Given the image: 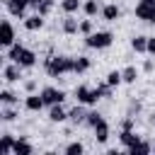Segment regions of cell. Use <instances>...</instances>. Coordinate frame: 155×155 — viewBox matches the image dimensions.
<instances>
[{"label": "cell", "mask_w": 155, "mask_h": 155, "mask_svg": "<svg viewBox=\"0 0 155 155\" xmlns=\"http://www.w3.org/2000/svg\"><path fill=\"white\" fill-rule=\"evenodd\" d=\"M73 65H75V58H70V56H48L44 61V70L51 78H61L65 73H73Z\"/></svg>", "instance_id": "obj_1"}, {"label": "cell", "mask_w": 155, "mask_h": 155, "mask_svg": "<svg viewBox=\"0 0 155 155\" xmlns=\"http://www.w3.org/2000/svg\"><path fill=\"white\" fill-rule=\"evenodd\" d=\"M7 58L15 61V63H19L22 68H34V65H36V53H34L31 48L22 46L19 41H15V44L7 48Z\"/></svg>", "instance_id": "obj_2"}, {"label": "cell", "mask_w": 155, "mask_h": 155, "mask_svg": "<svg viewBox=\"0 0 155 155\" xmlns=\"http://www.w3.org/2000/svg\"><path fill=\"white\" fill-rule=\"evenodd\" d=\"M111 41H114V34L111 31H92V34L85 36V44L90 48H109Z\"/></svg>", "instance_id": "obj_3"}, {"label": "cell", "mask_w": 155, "mask_h": 155, "mask_svg": "<svg viewBox=\"0 0 155 155\" xmlns=\"http://www.w3.org/2000/svg\"><path fill=\"white\" fill-rule=\"evenodd\" d=\"M75 99L80 104H97V99H102V92H99V87L80 85V87H75Z\"/></svg>", "instance_id": "obj_4"}, {"label": "cell", "mask_w": 155, "mask_h": 155, "mask_svg": "<svg viewBox=\"0 0 155 155\" xmlns=\"http://www.w3.org/2000/svg\"><path fill=\"white\" fill-rule=\"evenodd\" d=\"M136 17L148 24H155V0H140L136 5Z\"/></svg>", "instance_id": "obj_5"}, {"label": "cell", "mask_w": 155, "mask_h": 155, "mask_svg": "<svg viewBox=\"0 0 155 155\" xmlns=\"http://www.w3.org/2000/svg\"><path fill=\"white\" fill-rule=\"evenodd\" d=\"M41 97H44V104H48V107L65 102V92L63 90H56V87H44L41 90Z\"/></svg>", "instance_id": "obj_6"}, {"label": "cell", "mask_w": 155, "mask_h": 155, "mask_svg": "<svg viewBox=\"0 0 155 155\" xmlns=\"http://www.w3.org/2000/svg\"><path fill=\"white\" fill-rule=\"evenodd\" d=\"M12 44H15V29L7 19H2V24H0V46L10 48Z\"/></svg>", "instance_id": "obj_7"}, {"label": "cell", "mask_w": 155, "mask_h": 155, "mask_svg": "<svg viewBox=\"0 0 155 155\" xmlns=\"http://www.w3.org/2000/svg\"><path fill=\"white\" fill-rule=\"evenodd\" d=\"M2 78H5L7 82H17V80L22 78V65L15 63V61H10V63L2 68Z\"/></svg>", "instance_id": "obj_8"}, {"label": "cell", "mask_w": 155, "mask_h": 155, "mask_svg": "<svg viewBox=\"0 0 155 155\" xmlns=\"http://www.w3.org/2000/svg\"><path fill=\"white\" fill-rule=\"evenodd\" d=\"M24 107H27L29 111H41V107H46V104H44V97H41V94L29 92L27 99H24Z\"/></svg>", "instance_id": "obj_9"}, {"label": "cell", "mask_w": 155, "mask_h": 155, "mask_svg": "<svg viewBox=\"0 0 155 155\" xmlns=\"http://www.w3.org/2000/svg\"><path fill=\"white\" fill-rule=\"evenodd\" d=\"M119 140H121V145L128 150L133 143H138V140H140V136H136V133H133V128H121V133H119Z\"/></svg>", "instance_id": "obj_10"}, {"label": "cell", "mask_w": 155, "mask_h": 155, "mask_svg": "<svg viewBox=\"0 0 155 155\" xmlns=\"http://www.w3.org/2000/svg\"><path fill=\"white\" fill-rule=\"evenodd\" d=\"M44 27V15H31V17H24V29L27 31H39Z\"/></svg>", "instance_id": "obj_11"}, {"label": "cell", "mask_w": 155, "mask_h": 155, "mask_svg": "<svg viewBox=\"0 0 155 155\" xmlns=\"http://www.w3.org/2000/svg\"><path fill=\"white\" fill-rule=\"evenodd\" d=\"M92 131H94L97 143H107V140H109V124H107V119H102V121H99Z\"/></svg>", "instance_id": "obj_12"}, {"label": "cell", "mask_w": 155, "mask_h": 155, "mask_svg": "<svg viewBox=\"0 0 155 155\" xmlns=\"http://www.w3.org/2000/svg\"><path fill=\"white\" fill-rule=\"evenodd\" d=\"M12 153H15V155H31V153H34V148H31V143H29L27 138H22V136H19V138L15 140Z\"/></svg>", "instance_id": "obj_13"}, {"label": "cell", "mask_w": 155, "mask_h": 155, "mask_svg": "<svg viewBox=\"0 0 155 155\" xmlns=\"http://www.w3.org/2000/svg\"><path fill=\"white\" fill-rule=\"evenodd\" d=\"M68 119H70L73 124H85V119H87V111L82 109V104H80V102H78V104H75V107L68 111Z\"/></svg>", "instance_id": "obj_14"}, {"label": "cell", "mask_w": 155, "mask_h": 155, "mask_svg": "<svg viewBox=\"0 0 155 155\" xmlns=\"http://www.w3.org/2000/svg\"><path fill=\"white\" fill-rule=\"evenodd\" d=\"M102 17H104L107 22H116V19L121 17V10H119L114 2H109V5H104V7H102Z\"/></svg>", "instance_id": "obj_15"}, {"label": "cell", "mask_w": 155, "mask_h": 155, "mask_svg": "<svg viewBox=\"0 0 155 155\" xmlns=\"http://www.w3.org/2000/svg\"><path fill=\"white\" fill-rule=\"evenodd\" d=\"M15 136L12 133H2V138H0V155H10L12 153V148H15Z\"/></svg>", "instance_id": "obj_16"}, {"label": "cell", "mask_w": 155, "mask_h": 155, "mask_svg": "<svg viewBox=\"0 0 155 155\" xmlns=\"http://www.w3.org/2000/svg\"><path fill=\"white\" fill-rule=\"evenodd\" d=\"M148 153H153V145L148 140H138L128 148V155H148Z\"/></svg>", "instance_id": "obj_17"}, {"label": "cell", "mask_w": 155, "mask_h": 155, "mask_svg": "<svg viewBox=\"0 0 155 155\" xmlns=\"http://www.w3.org/2000/svg\"><path fill=\"white\" fill-rule=\"evenodd\" d=\"M61 29L65 31V34H78L80 31V22L73 17V15H68L65 19H63V24H61Z\"/></svg>", "instance_id": "obj_18"}, {"label": "cell", "mask_w": 155, "mask_h": 155, "mask_svg": "<svg viewBox=\"0 0 155 155\" xmlns=\"http://www.w3.org/2000/svg\"><path fill=\"white\" fill-rule=\"evenodd\" d=\"M48 119H51L53 124H61V121H65V119H68V111H65L61 104H53V107H51V111H48Z\"/></svg>", "instance_id": "obj_19"}, {"label": "cell", "mask_w": 155, "mask_h": 155, "mask_svg": "<svg viewBox=\"0 0 155 155\" xmlns=\"http://www.w3.org/2000/svg\"><path fill=\"white\" fill-rule=\"evenodd\" d=\"M131 48L136 53H148V36H133L131 39Z\"/></svg>", "instance_id": "obj_20"}, {"label": "cell", "mask_w": 155, "mask_h": 155, "mask_svg": "<svg viewBox=\"0 0 155 155\" xmlns=\"http://www.w3.org/2000/svg\"><path fill=\"white\" fill-rule=\"evenodd\" d=\"M90 65H92V61H90L87 56H78V58H75V65H73V73H78V75H80V73H87Z\"/></svg>", "instance_id": "obj_21"}, {"label": "cell", "mask_w": 155, "mask_h": 155, "mask_svg": "<svg viewBox=\"0 0 155 155\" xmlns=\"http://www.w3.org/2000/svg\"><path fill=\"white\" fill-rule=\"evenodd\" d=\"M0 102H2L5 107H15V104H17V94H15L12 90H0Z\"/></svg>", "instance_id": "obj_22"}, {"label": "cell", "mask_w": 155, "mask_h": 155, "mask_svg": "<svg viewBox=\"0 0 155 155\" xmlns=\"http://www.w3.org/2000/svg\"><path fill=\"white\" fill-rule=\"evenodd\" d=\"M80 7H82L80 0H63V2H61V10H63L65 15H73V12H78Z\"/></svg>", "instance_id": "obj_23"}, {"label": "cell", "mask_w": 155, "mask_h": 155, "mask_svg": "<svg viewBox=\"0 0 155 155\" xmlns=\"http://www.w3.org/2000/svg\"><path fill=\"white\" fill-rule=\"evenodd\" d=\"M82 10H85L87 17H94L97 12H102V7L97 5V0H85V2H82Z\"/></svg>", "instance_id": "obj_24"}, {"label": "cell", "mask_w": 155, "mask_h": 155, "mask_svg": "<svg viewBox=\"0 0 155 155\" xmlns=\"http://www.w3.org/2000/svg\"><path fill=\"white\" fill-rule=\"evenodd\" d=\"M121 78H124V82L133 85V82H136V78H138V70H136L133 65H128V68H124V70H121Z\"/></svg>", "instance_id": "obj_25"}, {"label": "cell", "mask_w": 155, "mask_h": 155, "mask_svg": "<svg viewBox=\"0 0 155 155\" xmlns=\"http://www.w3.org/2000/svg\"><path fill=\"white\" fill-rule=\"evenodd\" d=\"M102 119H104V116H102L99 111H87V119H85V124H87L90 128H94V126H97Z\"/></svg>", "instance_id": "obj_26"}, {"label": "cell", "mask_w": 155, "mask_h": 155, "mask_svg": "<svg viewBox=\"0 0 155 155\" xmlns=\"http://www.w3.org/2000/svg\"><path fill=\"white\" fill-rule=\"evenodd\" d=\"M107 82H109L111 87H116V85H121V82H124V78H121V70H111V73L107 75Z\"/></svg>", "instance_id": "obj_27"}, {"label": "cell", "mask_w": 155, "mask_h": 155, "mask_svg": "<svg viewBox=\"0 0 155 155\" xmlns=\"http://www.w3.org/2000/svg\"><path fill=\"white\" fill-rule=\"evenodd\" d=\"M82 150H85V145H82L80 140H75V143H70V145L65 148V153H68V155H82Z\"/></svg>", "instance_id": "obj_28"}, {"label": "cell", "mask_w": 155, "mask_h": 155, "mask_svg": "<svg viewBox=\"0 0 155 155\" xmlns=\"http://www.w3.org/2000/svg\"><path fill=\"white\" fill-rule=\"evenodd\" d=\"M17 116H19V114H17L12 107H5V109H2V114H0V119H2V121H15Z\"/></svg>", "instance_id": "obj_29"}, {"label": "cell", "mask_w": 155, "mask_h": 155, "mask_svg": "<svg viewBox=\"0 0 155 155\" xmlns=\"http://www.w3.org/2000/svg\"><path fill=\"white\" fill-rule=\"evenodd\" d=\"M92 31H94L92 19H82V22H80V34H85V36H87V34H92Z\"/></svg>", "instance_id": "obj_30"}, {"label": "cell", "mask_w": 155, "mask_h": 155, "mask_svg": "<svg viewBox=\"0 0 155 155\" xmlns=\"http://www.w3.org/2000/svg\"><path fill=\"white\" fill-rule=\"evenodd\" d=\"M51 10H53V0H44V2H41V5H39V10H36V12H39V15H44V17H46V15H48V12H51Z\"/></svg>", "instance_id": "obj_31"}, {"label": "cell", "mask_w": 155, "mask_h": 155, "mask_svg": "<svg viewBox=\"0 0 155 155\" xmlns=\"http://www.w3.org/2000/svg\"><path fill=\"white\" fill-rule=\"evenodd\" d=\"M148 53L155 56V36H148Z\"/></svg>", "instance_id": "obj_32"}, {"label": "cell", "mask_w": 155, "mask_h": 155, "mask_svg": "<svg viewBox=\"0 0 155 155\" xmlns=\"http://www.w3.org/2000/svg\"><path fill=\"white\" fill-rule=\"evenodd\" d=\"M24 90H27V92H34V90H36V82H34V80H27V82H24Z\"/></svg>", "instance_id": "obj_33"}, {"label": "cell", "mask_w": 155, "mask_h": 155, "mask_svg": "<svg viewBox=\"0 0 155 155\" xmlns=\"http://www.w3.org/2000/svg\"><path fill=\"white\" fill-rule=\"evenodd\" d=\"M121 128H133V116L124 119V121H121Z\"/></svg>", "instance_id": "obj_34"}, {"label": "cell", "mask_w": 155, "mask_h": 155, "mask_svg": "<svg viewBox=\"0 0 155 155\" xmlns=\"http://www.w3.org/2000/svg\"><path fill=\"white\" fill-rule=\"evenodd\" d=\"M153 68H155V63H153V61H145V63H143V70H145V73H150Z\"/></svg>", "instance_id": "obj_35"}, {"label": "cell", "mask_w": 155, "mask_h": 155, "mask_svg": "<svg viewBox=\"0 0 155 155\" xmlns=\"http://www.w3.org/2000/svg\"><path fill=\"white\" fill-rule=\"evenodd\" d=\"M133 111H140V102H133V104H131V109H128V114H133Z\"/></svg>", "instance_id": "obj_36"}, {"label": "cell", "mask_w": 155, "mask_h": 155, "mask_svg": "<svg viewBox=\"0 0 155 155\" xmlns=\"http://www.w3.org/2000/svg\"><path fill=\"white\" fill-rule=\"evenodd\" d=\"M44 0H29V7H34V10H39V5H41Z\"/></svg>", "instance_id": "obj_37"}, {"label": "cell", "mask_w": 155, "mask_h": 155, "mask_svg": "<svg viewBox=\"0 0 155 155\" xmlns=\"http://www.w3.org/2000/svg\"><path fill=\"white\" fill-rule=\"evenodd\" d=\"M150 124H153V126H155V114H153V116H150Z\"/></svg>", "instance_id": "obj_38"}, {"label": "cell", "mask_w": 155, "mask_h": 155, "mask_svg": "<svg viewBox=\"0 0 155 155\" xmlns=\"http://www.w3.org/2000/svg\"><path fill=\"white\" fill-rule=\"evenodd\" d=\"M153 153H155V145H153Z\"/></svg>", "instance_id": "obj_39"}]
</instances>
